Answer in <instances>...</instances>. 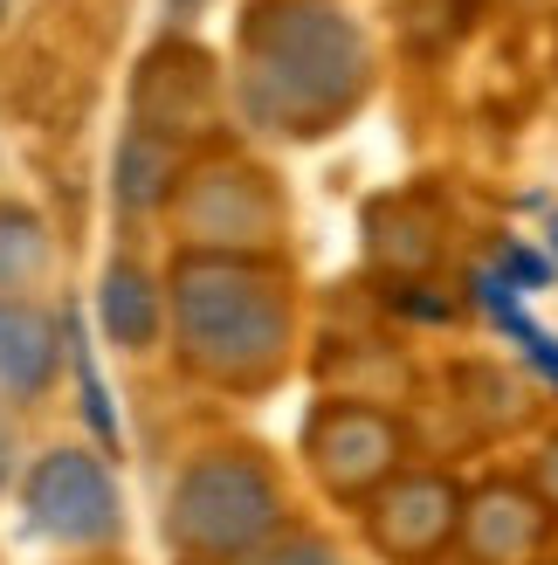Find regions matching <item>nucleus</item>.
I'll list each match as a JSON object with an SVG mask.
<instances>
[{"instance_id": "obj_1", "label": "nucleus", "mask_w": 558, "mask_h": 565, "mask_svg": "<svg viewBox=\"0 0 558 565\" xmlns=\"http://www.w3.org/2000/svg\"><path fill=\"white\" fill-rule=\"evenodd\" d=\"M373 90V49L324 0H256L235 21V104L256 131L324 138Z\"/></svg>"}, {"instance_id": "obj_2", "label": "nucleus", "mask_w": 558, "mask_h": 565, "mask_svg": "<svg viewBox=\"0 0 558 565\" xmlns=\"http://www.w3.org/2000/svg\"><path fill=\"white\" fill-rule=\"evenodd\" d=\"M165 331L201 386L269 393L297 359V297L276 263L180 256L165 276Z\"/></svg>"}, {"instance_id": "obj_3", "label": "nucleus", "mask_w": 558, "mask_h": 565, "mask_svg": "<svg viewBox=\"0 0 558 565\" xmlns=\"http://www.w3.org/2000/svg\"><path fill=\"white\" fill-rule=\"evenodd\" d=\"M283 531L290 497L262 448H201L165 490V545L180 565H242Z\"/></svg>"}, {"instance_id": "obj_4", "label": "nucleus", "mask_w": 558, "mask_h": 565, "mask_svg": "<svg viewBox=\"0 0 558 565\" xmlns=\"http://www.w3.org/2000/svg\"><path fill=\"white\" fill-rule=\"evenodd\" d=\"M173 228H180V256L276 263L283 228H290V207H283L276 173H262L256 159L207 152V159H186V173H180Z\"/></svg>"}, {"instance_id": "obj_5", "label": "nucleus", "mask_w": 558, "mask_h": 565, "mask_svg": "<svg viewBox=\"0 0 558 565\" xmlns=\"http://www.w3.org/2000/svg\"><path fill=\"white\" fill-rule=\"evenodd\" d=\"M303 462L331 503H366L407 469V428L373 401H324L303 420Z\"/></svg>"}, {"instance_id": "obj_6", "label": "nucleus", "mask_w": 558, "mask_h": 565, "mask_svg": "<svg viewBox=\"0 0 558 565\" xmlns=\"http://www.w3.org/2000/svg\"><path fill=\"white\" fill-rule=\"evenodd\" d=\"M21 518L35 539H55L69 552H104L125 531V503L110 483V462L97 448H49L21 476Z\"/></svg>"}, {"instance_id": "obj_7", "label": "nucleus", "mask_w": 558, "mask_h": 565, "mask_svg": "<svg viewBox=\"0 0 558 565\" xmlns=\"http://www.w3.org/2000/svg\"><path fill=\"white\" fill-rule=\"evenodd\" d=\"M462 483L449 469H400L386 490H373L366 511V545L386 565H434L462 539Z\"/></svg>"}, {"instance_id": "obj_8", "label": "nucleus", "mask_w": 558, "mask_h": 565, "mask_svg": "<svg viewBox=\"0 0 558 565\" xmlns=\"http://www.w3.org/2000/svg\"><path fill=\"white\" fill-rule=\"evenodd\" d=\"M131 125L165 138V146H207L221 131V76L214 55L193 42H159L131 76Z\"/></svg>"}, {"instance_id": "obj_9", "label": "nucleus", "mask_w": 558, "mask_h": 565, "mask_svg": "<svg viewBox=\"0 0 558 565\" xmlns=\"http://www.w3.org/2000/svg\"><path fill=\"white\" fill-rule=\"evenodd\" d=\"M551 511L538 503L532 483H511V476H496V483H476L462 497V539L455 552L469 565H538L551 552Z\"/></svg>"}, {"instance_id": "obj_10", "label": "nucleus", "mask_w": 558, "mask_h": 565, "mask_svg": "<svg viewBox=\"0 0 558 565\" xmlns=\"http://www.w3.org/2000/svg\"><path fill=\"white\" fill-rule=\"evenodd\" d=\"M55 365H63V331H55L49 310L35 297L0 303V393L35 401V393H49Z\"/></svg>"}, {"instance_id": "obj_11", "label": "nucleus", "mask_w": 558, "mask_h": 565, "mask_svg": "<svg viewBox=\"0 0 558 565\" xmlns=\"http://www.w3.org/2000/svg\"><path fill=\"white\" fill-rule=\"evenodd\" d=\"M97 318L118 352H152L165 338V290L152 282L146 263H110L97 282Z\"/></svg>"}, {"instance_id": "obj_12", "label": "nucleus", "mask_w": 558, "mask_h": 565, "mask_svg": "<svg viewBox=\"0 0 558 565\" xmlns=\"http://www.w3.org/2000/svg\"><path fill=\"white\" fill-rule=\"evenodd\" d=\"M180 173H186V152L165 146V138H152V131H138V125L118 138V152H110V193H118L125 214L173 207Z\"/></svg>"}, {"instance_id": "obj_13", "label": "nucleus", "mask_w": 558, "mask_h": 565, "mask_svg": "<svg viewBox=\"0 0 558 565\" xmlns=\"http://www.w3.org/2000/svg\"><path fill=\"white\" fill-rule=\"evenodd\" d=\"M49 263H55L49 221L21 201H0V303H28L42 290Z\"/></svg>"}, {"instance_id": "obj_14", "label": "nucleus", "mask_w": 558, "mask_h": 565, "mask_svg": "<svg viewBox=\"0 0 558 565\" xmlns=\"http://www.w3.org/2000/svg\"><path fill=\"white\" fill-rule=\"evenodd\" d=\"M63 345H69V359H76V386H83V420H90V435H97L104 448H118V414H110V386H104L97 359H90V338H83V324H76V318H63Z\"/></svg>"}, {"instance_id": "obj_15", "label": "nucleus", "mask_w": 558, "mask_h": 565, "mask_svg": "<svg viewBox=\"0 0 558 565\" xmlns=\"http://www.w3.org/2000/svg\"><path fill=\"white\" fill-rule=\"evenodd\" d=\"M242 565H352L331 539H318V531H283L276 545H262L256 558H242Z\"/></svg>"}, {"instance_id": "obj_16", "label": "nucleus", "mask_w": 558, "mask_h": 565, "mask_svg": "<svg viewBox=\"0 0 558 565\" xmlns=\"http://www.w3.org/2000/svg\"><path fill=\"white\" fill-rule=\"evenodd\" d=\"M504 331H511V338H517V345H524V359H532V365H538V373H545V380L558 386V338H551V331H538L532 318H524V310H517V318H511Z\"/></svg>"}, {"instance_id": "obj_17", "label": "nucleus", "mask_w": 558, "mask_h": 565, "mask_svg": "<svg viewBox=\"0 0 558 565\" xmlns=\"http://www.w3.org/2000/svg\"><path fill=\"white\" fill-rule=\"evenodd\" d=\"M524 483H532V490H538V503H545V511L558 518V435H545V441H538L532 476H524Z\"/></svg>"}, {"instance_id": "obj_18", "label": "nucleus", "mask_w": 558, "mask_h": 565, "mask_svg": "<svg viewBox=\"0 0 558 565\" xmlns=\"http://www.w3.org/2000/svg\"><path fill=\"white\" fill-rule=\"evenodd\" d=\"M504 276L517 282V290H545V282H551V263L538 256V248H524V242H511V248H504Z\"/></svg>"}, {"instance_id": "obj_19", "label": "nucleus", "mask_w": 558, "mask_h": 565, "mask_svg": "<svg viewBox=\"0 0 558 565\" xmlns=\"http://www.w3.org/2000/svg\"><path fill=\"white\" fill-rule=\"evenodd\" d=\"M8 476H14V441H8V428H0V490H8Z\"/></svg>"}, {"instance_id": "obj_20", "label": "nucleus", "mask_w": 558, "mask_h": 565, "mask_svg": "<svg viewBox=\"0 0 558 565\" xmlns=\"http://www.w3.org/2000/svg\"><path fill=\"white\" fill-rule=\"evenodd\" d=\"M165 8H173V14H193V8H207V0H165Z\"/></svg>"}, {"instance_id": "obj_21", "label": "nucleus", "mask_w": 558, "mask_h": 565, "mask_svg": "<svg viewBox=\"0 0 558 565\" xmlns=\"http://www.w3.org/2000/svg\"><path fill=\"white\" fill-rule=\"evenodd\" d=\"M551 248H558V214H551Z\"/></svg>"}]
</instances>
